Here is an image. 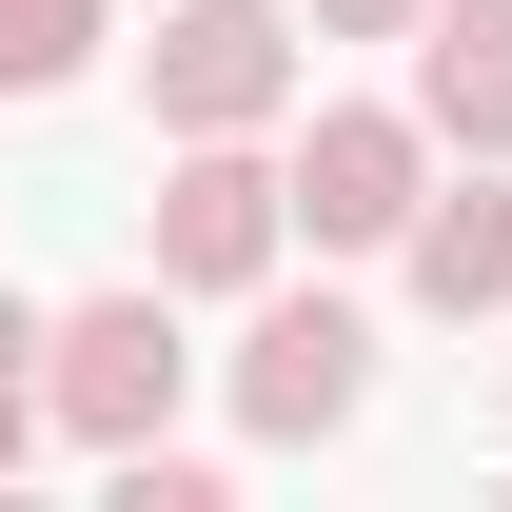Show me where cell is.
I'll return each mask as SVG.
<instances>
[{"label": "cell", "instance_id": "obj_1", "mask_svg": "<svg viewBox=\"0 0 512 512\" xmlns=\"http://www.w3.org/2000/svg\"><path fill=\"white\" fill-rule=\"evenodd\" d=\"M197 375H217V355L178 335V296H158V276H119V296H40V434H60V453L178 434Z\"/></svg>", "mask_w": 512, "mask_h": 512}, {"label": "cell", "instance_id": "obj_2", "mask_svg": "<svg viewBox=\"0 0 512 512\" xmlns=\"http://www.w3.org/2000/svg\"><path fill=\"white\" fill-rule=\"evenodd\" d=\"M217 414L256 453H335L375 414V316L335 296V276H256L237 296V355H217Z\"/></svg>", "mask_w": 512, "mask_h": 512}, {"label": "cell", "instance_id": "obj_3", "mask_svg": "<svg viewBox=\"0 0 512 512\" xmlns=\"http://www.w3.org/2000/svg\"><path fill=\"white\" fill-rule=\"evenodd\" d=\"M296 99H316L296 0H158V40H138V119L158 138H276Z\"/></svg>", "mask_w": 512, "mask_h": 512}, {"label": "cell", "instance_id": "obj_4", "mask_svg": "<svg viewBox=\"0 0 512 512\" xmlns=\"http://www.w3.org/2000/svg\"><path fill=\"white\" fill-rule=\"evenodd\" d=\"M276 197L316 256H394V217L434 197V119L414 99H296L276 119Z\"/></svg>", "mask_w": 512, "mask_h": 512}, {"label": "cell", "instance_id": "obj_5", "mask_svg": "<svg viewBox=\"0 0 512 512\" xmlns=\"http://www.w3.org/2000/svg\"><path fill=\"white\" fill-rule=\"evenodd\" d=\"M276 256H296L276 138H158V256H138V276H158V296L197 316V296H256Z\"/></svg>", "mask_w": 512, "mask_h": 512}, {"label": "cell", "instance_id": "obj_6", "mask_svg": "<svg viewBox=\"0 0 512 512\" xmlns=\"http://www.w3.org/2000/svg\"><path fill=\"white\" fill-rule=\"evenodd\" d=\"M394 296L453 316V335L512 316V158H434V197L394 217Z\"/></svg>", "mask_w": 512, "mask_h": 512}, {"label": "cell", "instance_id": "obj_7", "mask_svg": "<svg viewBox=\"0 0 512 512\" xmlns=\"http://www.w3.org/2000/svg\"><path fill=\"white\" fill-rule=\"evenodd\" d=\"M394 60H414L394 99L434 119V158H512V0H434Z\"/></svg>", "mask_w": 512, "mask_h": 512}, {"label": "cell", "instance_id": "obj_8", "mask_svg": "<svg viewBox=\"0 0 512 512\" xmlns=\"http://www.w3.org/2000/svg\"><path fill=\"white\" fill-rule=\"evenodd\" d=\"M99 40H119V0H0V99H60V79H99Z\"/></svg>", "mask_w": 512, "mask_h": 512}, {"label": "cell", "instance_id": "obj_9", "mask_svg": "<svg viewBox=\"0 0 512 512\" xmlns=\"http://www.w3.org/2000/svg\"><path fill=\"white\" fill-rule=\"evenodd\" d=\"M40 296H0V493H20V473H40Z\"/></svg>", "mask_w": 512, "mask_h": 512}, {"label": "cell", "instance_id": "obj_10", "mask_svg": "<svg viewBox=\"0 0 512 512\" xmlns=\"http://www.w3.org/2000/svg\"><path fill=\"white\" fill-rule=\"evenodd\" d=\"M434 0H296V40H414Z\"/></svg>", "mask_w": 512, "mask_h": 512}, {"label": "cell", "instance_id": "obj_11", "mask_svg": "<svg viewBox=\"0 0 512 512\" xmlns=\"http://www.w3.org/2000/svg\"><path fill=\"white\" fill-rule=\"evenodd\" d=\"M493 434H512V375H493Z\"/></svg>", "mask_w": 512, "mask_h": 512}]
</instances>
